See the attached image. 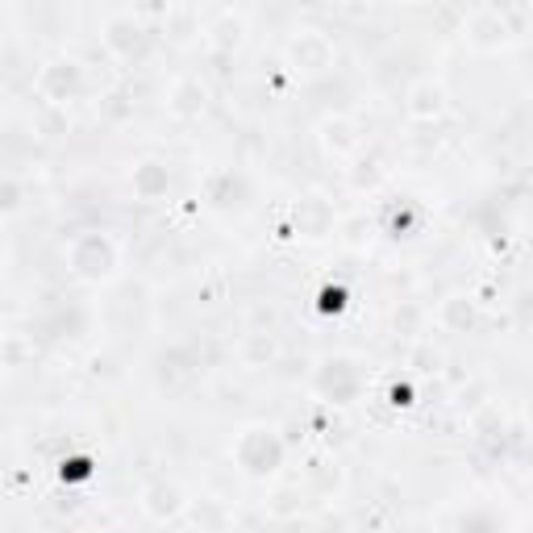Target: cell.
Wrapping results in <instances>:
<instances>
[{
  "label": "cell",
  "mask_w": 533,
  "mask_h": 533,
  "mask_svg": "<svg viewBox=\"0 0 533 533\" xmlns=\"http://www.w3.org/2000/svg\"><path fill=\"white\" fill-rule=\"evenodd\" d=\"M346 304V292L334 284V288H321V312H338Z\"/></svg>",
  "instance_id": "cell-1"
},
{
  "label": "cell",
  "mask_w": 533,
  "mask_h": 533,
  "mask_svg": "<svg viewBox=\"0 0 533 533\" xmlns=\"http://www.w3.org/2000/svg\"><path fill=\"white\" fill-rule=\"evenodd\" d=\"M88 471H92L88 458H71V462H63V479H84Z\"/></svg>",
  "instance_id": "cell-2"
}]
</instances>
